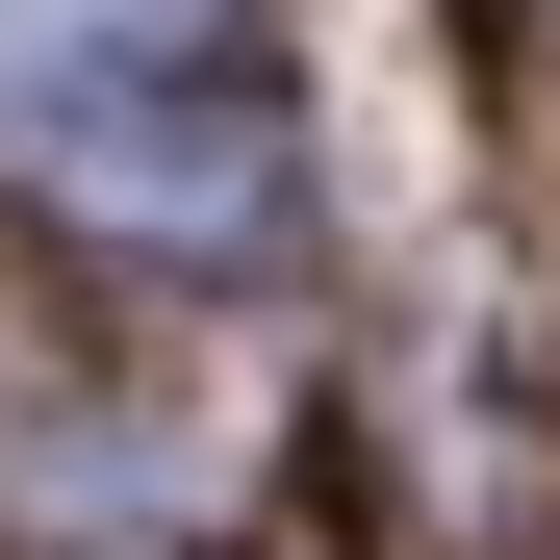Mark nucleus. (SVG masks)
<instances>
[{
	"label": "nucleus",
	"instance_id": "obj_1",
	"mask_svg": "<svg viewBox=\"0 0 560 560\" xmlns=\"http://www.w3.org/2000/svg\"><path fill=\"white\" fill-rule=\"evenodd\" d=\"M0 178L128 280H230L306 230V103L230 26H26L0 51Z\"/></svg>",
	"mask_w": 560,
	"mask_h": 560
}]
</instances>
